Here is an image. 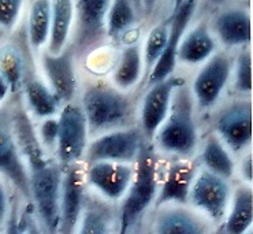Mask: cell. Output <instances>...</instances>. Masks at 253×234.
<instances>
[{"mask_svg":"<svg viewBox=\"0 0 253 234\" xmlns=\"http://www.w3.org/2000/svg\"><path fill=\"white\" fill-rule=\"evenodd\" d=\"M26 67L28 65L24 52L18 46L12 43L0 46V74L8 82L12 97L19 96Z\"/></svg>","mask_w":253,"mask_h":234,"instance_id":"25","label":"cell"},{"mask_svg":"<svg viewBox=\"0 0 253 234\" xmlns=\"http://www.w3.org/2000/svg\"><path fill=\"white\" fill-rule=\"evenodd\" d=\"M89 133H103L119 129L129 122L133 115V100L104 82L89 85L83 94L81 104Z\"/></svg>","mask_w":253,"mask_h":234,"instance_id":"4","label":"cell"},{"mask_svg":"<svg viewBox=\"0 0 253 234\" xmlns=\"http://www.w3.org/2000/svg\"><path fill=\"white\" fill-rule=\"evenodd\" d=\"M183 81L185 80L179 77L170 76L148 87L149 89L142 101L141 115H140V123H141L140 130L147 140L151 141L155 137L160 125L163 123L169 114L174 89Z\"/></svg>","mask_w":253,"mask_h":234,"instance_id":"14","label":"cell"},{"mask_svg":"<svg viewBox=\"0 0 253 234\" xmlns=\"http://www.w3.org/2000/svg\"><path fill=\"white\" fill-rule=\"evenodd\" d=\"M253 223V193L252 187L240 185L233 194V204L223 230L227 234H242Z\"/></svg>","mask_w":253,"mask_h":234,"instance_id":"24","label":"cell"},{"mask_svg":"<svg viewBox=\"0 0 253 234\" xmlns=\"http://www.w3.org/2000/svg\"><path fill=\"white\" fill-rule=\"evenodd\" d=\"M234 89L238 94H252V53L242 51L234 63Z\"/></svg>","mask_w":253,"mask_h":234,"instance_id":"31","label":"cell"},{"mask_svg":"<svg viewBox=\"0 0 253 234\" xmlns=\"http://www.w3.org/2000/svg\"><path fill=\"white\" fill-rule=\"evenodd\" d=\"M30 203L35 205L42 225L48 233H56L60 222V184L63 167L47 158L45 152L28 159Z\"/></svg>","mask_w":253,"mask_h":234,"instance_id":"3","label":"cell"},{"mask_svg":"<svg viewBox=\"0 0 253 234\" xmlns=\"http://www.w3.org/2000/svg\"><path fill=\"white\" fill-rule=\"evenodd\" d=\"M39 139L42 141L44 148L55 149L56 148V140H58V119H55L52 117L44 118V122L40 126Z\"/></svg>","mask_w":253,"mask_h":234,"instance_id":"33","label":"cell"},{"mask_svg":"<svg viewBox=\"0 0 253 234\" xmlns=\"http://www.w3.org/2000/svg\"><path fill=\"white\" fill-rule=\"evenodd\" d=\"M196 7H197V0H183L177 8H174V12L169 19L170 30H169L166 47L160 58L158 59V62L152 67V70L148 74V87L174 74L175 66H177L178 46L185 35V30L193 18Z\"/></svg>","mask_w":253,"mask_h":234,"instance_id":"11","label":"cell"},{"mask_svg":"<svg viewBox=\"0 0 253 234\" xmlns=\"http://www.w3.org/2000/svg\"><path fill=\"white\" fill-rule=\"evenodd\" d=\"M85 171L86 182L110 200L124 197L134 176L133 163L119 162H92Z\"/></svg>","mask_w":253,"mask_h":234,"instance_id":"15","label":"cell"},{"mask_svg":"<svg viewBox=\"0 0 253 234\" xmlns=\"http://www.w3.org/2000/svg\"><path fill=\"white\" fill-rule=\"evenodd\" d=\"M51 29V0H33L28 19L30 47L39 51L47 44Z\"/></svg>","mask_w":253,"mask_h":234,"instance_id":"27","label":"cell"},{"mask_svg":"<svg viewBox=\"0 0 253 234\" xmlns=\"http://www.w3.org/2000/svg\"><path fill=\"white\" fill-rule=\"evenodd\" d=\"M74 22V0H51V29L48 37L49 53H59L67 46Z\"/></svg>","mask_w":253,"mask_h":234,"instance_id":"22","label":"cell"},{"mask_svg":"<svg viewBox=\"0 0 253 234\" xmlns=\"http://www.w3.org/2000/svg\"><path fill=\"white\" fill-rule=\"evenodd\" d=\"M231 199V187L226 178L210 170L194 177L188 203L201 211L212 222L219 223L226 217Z\"/></svg>","mask_w":253,"mask_h":234,"instance_id":"8","label":"cell"},{"mask_svg":"<svg viewBox=\"0 0 253 234\" xmlns=\"http://www.w3.org/2000/svg\"><path fill=\"white\" fill-rule=\"evenodd\" d=\"M131 3L134 4L135 10H137V11H140V10L142 8V0H131Z\"/></svg>","mask_w":253,"mask_h":234,"instance_id":"38","label":"cell"},{"mask_svg":"<svg viewBox=\"0 0 253 234\" xmlns=\"http://www.w3.org/2000/svg\"><path fill=\"white\" fill-rule=\"evenodd\" d=\"M0 177L30 203L29 174L15 137L12 105L7 101L0 104Z\"/></svg>","mask_w":253,"mask_h":234,"instance_id":"5","label":"cell"},{"mask_svg":"<svg viewBox=\"0 0 253 234\" xmlns=\"http://www.w3.org/2000/svg\"><path fill=\"white\" fill-rule=\"evenodd\" d=\"M212 4H218V3H223L224 0H210Z\"/></svg>","mask_w":253,"mask_h":234,"instance_id":"40","label":"cell"},{"mask_svg":"<svg viewBox=\"0 0 253 234\" xmlns=\"http://www.w3.org/2000/svg\"><path fill=\"white\" fill-rule=\"evenodd\" d=\"M117 218L112 207L107 201L92 194H85L80 217V229L83 234H107L112 232Z\"/></svg>","mask_w":253,"mask_h":234,"instance_id":"20","label":"cell"},{"mask_svg":"<svg viewBox=\"0 0 253 234\" xmlns=\"http://www.w3.org/2000/svg\"><path fill=\"white\" fill-rule=\"evenodd\" d=\"M153 139L158 149L178 158L186 159L196 151L199 132L194 118V99L185 81L174 89L169 114Z\"/></svg>","mask_w":253,"mask_h":234,"instance_id":"1","label":"cell"},{"mask_svg":"<svg viewBox=\"0 0 253 234\" xmlns=\"http://www.w3.org/2000/svg\"><path fill=\"white\" fill-rule=\"evenodd\" d=\"M251 15L244 8H226L219 14L213 26L219 40L226 47H240L251 41Z\"/></svg>","mask_w":253,"mask_h":234,"instance_id":"18","label":"cell"},{"mask_svg":"<svg viewBox=\"0 0 253 234\" xmlns=\"http://www.w3.org/2000/svg\"><path fill=\"white\" fill-rule=\"evenodd\" d=\"M147 140L140 129H115L107 132L100 137L94 139L85 149V159L92 162H119V163H134Z\"/></svg>","mask_w":253,"mask_h":234,"instance_id":"9","label":"cell"},{"mask_svg":"<svg viewBox=\"0 0 253 234\" xmlns=\"http://www.w3.org/2000/svg\"><path fill=\"white\" fill-rule=\"evenodd\" d=\"M25 0H0V29L11 32L22 11Z\"/></svg>","mask_w":253,"mask_h":234,"instance_id":"32","label":"cell"},{"mask_svg":"<svg viewBox=\"0 0 253 234\" xmlns=\"http://www.w3.org/2000/svg\"><path fill=\"white\" fill-rule=\"evenodd\" d=\"M155 232L159 234H206L210 228L204 219L185 208H165L155 221Z\"/></svg>","mask_w":253,"mask_h":234,"instance_id":"19","label":"cell"},{"mask_svg":"<svg viewBox=\"0 0 253 234\" xmlns=\"http://www.w3.org/2000/svg\"><path fill=\"white\" fill-rule=\"evenodd\" d=\"M22 89H24L26 105L36 117H52L53 114L58 111L59 105L62 104L58 96L53 94L52 89L48 88L40 78L30 74L28 67L25 71Z\"/></svg>","mask_w":253,"mask_h":234,"instance_id":"21","label":"cell"},{"mask_svg":"<svg viewBox=\"0 0 253 234\" xmlns=\"http://www.w3.org/2000/svg\"><path fill=\"white\" fill-rule=\"evenodd\" d=\"M169 30H170V22L166 21L163 24L155 26L148 35L145 49H144V62H145L147 74H149V71L152 70V67L158 62V59L160 58V55L165 49L167 37H169Z\"/></svg>","mask_w":253,"mask_h":234,"instance_id":"30","label":"cell"},{"mask_svg":"<svg viewBox=\"0 0 253 234\" xmlns=\"http://www.w3.org/2000/svg\"><path fill=\"white\" fill-rule=\"evenodd\" d=\"M231 67V59L224 52L215 53L208 58V62L193 80L190 89L200 108H210L218 101L227 85Z\"/></svg>","mask_w":253,"mask_h":234,"instance_id":"13","label":"cell"},{"mask_svg":"<svg viewBox=\"0 0 253 234\" xmlns=\"http://www.w3.org/2000/svg\"><path fill=\"white\" fill-rule=\"evenodd\" d=\"M8 208H10V201H8L7 187L3 180H0V226L6 223L8 218Z\"/></svg>","mask_w":253,"mask_h":234,"instance_id":"34","label":"cell"},{"mask_svg":"<svg viewBox=\"0 0 253 234\" xmlns=\"http://www.w3.org/2000/svg\"><path fill=\"white\" fill-rule=\"evenodd\" d=\"M134 176L125 193L119 211V233L126 234L134 228L144 212L155 203L158 194V158L152 142L145 140L135 159Z\"/></svg>","mask_w":253,"mask_h":234,"instance_id":"2","label":"cell"},{"mask_svg":"<svg viewBox=\"0 0 253 234\" xmlns=\"http://www.w3.org/2000/svg\"><path fill=\"white\" fill-rule=\"evenodd\" d=\"M241 176L248 184H252V153H248L247 156H245V159L242 160Z\"/></svg>","mask_w":253,"mask_h":234,"instance_id":"35","label":"cell"},{"mask_svg":"<svg viewBox=\"0 0 253 234\" xmlns=\"http://www.w3.org/2000/svg\"><path fill=\"white\" fill-rule=\"evenodd\" d=\"M215 51V41L204 24L197 25L181 40L177 51V62L197 65L211 56Z\"/></svg>","mask_w":253,"mask_h":234,"instance_id":"23","label":"cell"},{"mask_svg":"<svg viewBox=\"0 0 253 234\" xmlns=\"http://www.w3.org/2000/svg\"><path fill=\"white\" fill-rule=\"evenodd\" d=\"M159 0H142V7L147 10V11H151L153 8V6L158 3Z\"/></svg>","mask_w":253,"mask_h":234,"instance_id":"37","label":"cell"},{"mask_svg":"<svg viewBox=\"0 0 253 234\" xmlns=\"http://www.w3.org/2000/svg\"><path fill=\"white\" fill-rule=\"evenodd\" d=\"M194 180L193 164L188 160H177L167 169L165 181L155 199V205L162 207L166 204H186L190 187Z\"/></svg>","mask_w":253,"mask_h":234,"instance_id":"17","label":"cell"},{"mask_svg":"<svg viewBox=\"0 0 253 234\" xmlns=\"http://www.w3.org/2000/svg\"><path fill=\"white\" fill-rule=\"evenodd\" d=\"M88 133V123L81 105L71 101L66 103L58 118V140L55 148L63 169L78 163L84 158Z\"/></svg>","mask_w":253,"mask_h":234,"instance_id":"7","label":"cell"},{"mask_svg":"<svg viewBox=\"0 0 253 234\" xmlns=\"http://www.w3.org/2000/svg\"><path fill=\"white\" fill-rule=\"evenodd\" d=\"M172 1H174V8H177V7L182 3L183 0H172Z\"/></svg>","mask_w":253,"mask_h":234,"instance_id":"39","label":"cell"},{"mask_svg":"<svg viewBox=\"0 0 253 234\" xmlns=\"http://www.w3.org/2000/svg\"><path fill=\"white\" fill-rule=\"evenodd\" d=\"M213 128L230 151L242 152L252 141V103L238 100L226 105L215 117Z\"/></svg>","mask_w":253,"mask_h":234,"instance_id":"10","label":"cell"},{"mask_svg":"<svg viewBox=\"0 0 253 234\" xmlns=\"http://www.w3.org/2000/svg\"><path fill=\"white\" fill-rule=\"evenodd\" d=\"M110 4L111 0H74L76 29L70 47L76 56H86L103 43Z\"/></svg>","mask_w":253,"mask_h":234,"instance_id":"6","label":"cell"},{"mask_svg":"<svg viewBox=\"0 0 253 234\" xmlns=\"http://www.w3.org/2000/svg\"><path fill=\"white\" fill-rule=\"evenodd\" d=\"M42 66L49 87L60 103H70L77 92L76 53L73 48L66 47L59 53L45 51L42 55Z\"/></svg>","mask_w":253,"mask_h":234,"instance_id":"16","label":"cell"},{"mask_svg":"<svg viewBox=\"0 0 253 234\" xmlns=\"http://www.w3.org/2000/svg\"><path fill=\"white\" fill-rule=\"evenodd\" d=\"M201 160L207 170L223 177L226 180L231 178L234 174L236 163L231 158L229 149L226 148L218 136L212 135L207 139L206 144L203 146Z\"/></svg>","mask_w":253,"mask_h":234,"instance_id":"26","label":"cell"},{"mask_svg":"<svg viewBox=\"0 0 253 234\" xmlns=\"http://www.w3.org/2000/svg\"><path fill=\"white\" fill-rule=\"evenodd\" d=\"M10 96H11L10 85H8V82L6 81V78L0 74V104L6 103Z\"/></svg>","mask_w":253,"mask_h":234,"instance_id":"36","label":"cell"},{"mask_svg":"<svg viewBox=\"0 0 253 234\" xmlns=\"http://www.w3.org/2000/svg\"><path fill=\"white\" fill-rule=\"evenodd\" d=\"M137 10L131 0H111L107 12V36L117 40L135 24Z\"/></svg>","mask_w":253,"mask_h":234,"instance_id":"29","label":"cell"},{"mask_svg":"<svg viewBox=\"0 0 253 234\" xmlns=\"http://www.w3.org/2000/svg\"><path fill=\"white\" fill-rule=\"evenodd\" d=\"M142 70V55L138 46H129L121 55L118 65L114 70L112 80L119 89H129L135 85Z\"/></svg>","mask_w":253,"mask_h":234,"instance_id":"28","label":"cell"},{"mask_svg":"<svg viewBox=\"0 0 253 234\" xmlns=\"http://www.w3.org/2000/svg\"><path fill=\"white\" fill-rule=\"evenodd\" d=\"M86 178L80 164L73 163L63 169L62 184H60V233L70 234L76 232L84 199L86 194Z\"/></svg>","mask_w":253,"mask_h":234,"instance_id":"12","label":"cell"}]
</instances>
